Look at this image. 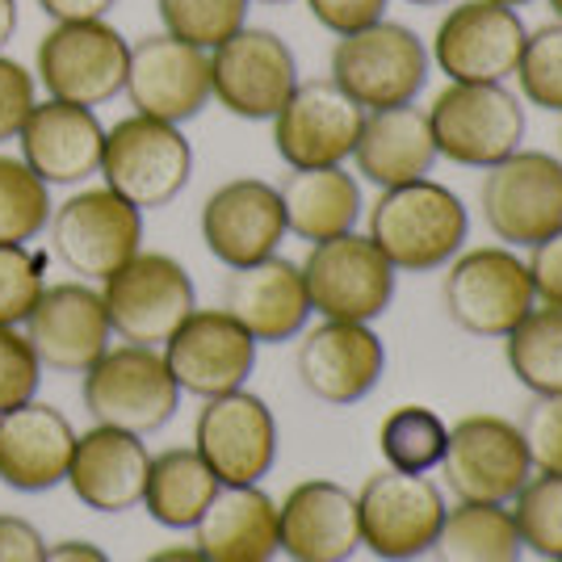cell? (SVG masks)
Wrapping results in <instances>:
<instances>
[{
    "label": "cell",
    "instance_id": "1",
    "mask_svg": "<svg viewBox=\"0 0 562 562\" xmlns=\"http://www.w3.org/2000/svg\"><path fill=\"white\" fill-rule=\"evenodd\" d=\"M467 232L470 214L462 198L428 177L382 189L374 211H370V239L403 273L446 269L449 260L462 252Z\"/></svg>",
    "mask_w": 562,
    "mask_h": 562
},
{
    "label": "cell",
    "instance_id": "2",
    "mask_svg": "<svg viewBox=\"0 0 562 562\" xmlns=\"http://www.w3.org/2000/svg\"><path fill=\"white\" fill-rule=\"evenodd\" d=\"M80 398L93 424H110L135 437L160 432L177 407H181V386L168 374V361L151 345H110L85 370Z\"/></svg>",
    "mask_w": 562,
    "mask_h": 562
},
{
    "label": "cell",
    "instance_id": "3",
    "mask_svg": "<svg viewBox=\"0 0 562 562\" xmlns=\"http://www.w3.org/2000/svg\"><path fill=\"white\" fill-rule=\"evenodd\" d=\"M193 177V147L181 126L147 114H126L105 126L101 186L126 198L139 211H160Z\"/></svg>",
    "mask_w": 562,
    "mask_h": 562
},
{
    "label": "cell",
    "instance_id": "4",
    "mask_svg": "<svg viewBox=\"0 0 562 562\" xmlns=\"http://www.w3.org/2000/svg\"><path fill=\"white\" fill-rule=\"evenodd\" d=\"M50 252L80 281H101L143 252V211L110 186H80L50 211Z\"/></svg>",
    "mask_w": 562,
    "mask_h": 562
},
{
    "label": "cell",
    "instance_id": "5",
    "mask_svg": "<svg viewBox=\"0 0 562 562\" xmlns=\"http://www.w3.org/2000/svg\"><path fill=\"white\" fill-rule=\"evenodd\" d=\"M131 43L105 22H50L34 55V80L50 101L68 105H110L126 89Z\"/></svg>",
    "mask_w": 562,
    "mask_h": 562
},
{
    "label": "cell",
    "instance_id": "6",
    "mask_svg": "<svg viewBox=\"0 0 562 562\" xmlns=\"http://www.w3.org/2000/svg\"><path fill=\"white\" fill-rule=\"evenodd\" d=\"M105 315L117 340L165 349V340L198 306L189 269L168 252H135L117 273L101 281Z\"/></svg>",
    "mask_w": 562,
    "mask_h": 562
},
{
    "label": "cell",
    "instance_id": "7",
    "mask_svg": "<svg viewBox=\"0 0 562 562\" xmlns=\"http://www.w3.org/2000/svg\"><path fill=\"white\" fill-rule=\"evenodd\" d=\"M331 80L361 110L412 105L428 85V50L398 22H374L357 34H345L331 50Z\"/></svg>",
    "mask_w": 562,
    "mask_h": 562
},
{
    "label": "cell",
    "instance_id": "8",
    "mask_svg": "<svg viewBox=\"0 0 562 562\" xmlns=\"http://www.w3.org/2000/svg\"><path fill=\"white\" fill-rule=\"evenodd\" d=\"M446 492L428 474L378 470L357 492L361 546L382 562H412L432 550L446 520Z\"/></svg>",
    "mask_w": 562,
    "mask_h": 562
},
{
    "label": "cell",
    "instance_id": "9",
    "mask_svg": "<svg viewBox=\"0 0 562 562\" xmlns=\"http://www.w3.org/2000/svg\"><path fill=\"white\" fill-rule=\"evenodd\" d=\"M299 269H303L311 311L324 319L370 324L378 315H386V306L395 299L398 269L378 252L370 235L345 232L336 239H319L311 244Z\"/></svg>",
    "mask_w": 562,
    "mask_h": 562
},
{
    "label": "cell",
    "instance_id": "10",
    "mask_svg": "<svg viewBox=\"0 0 562 562\" xmlns=\"http://www.w3.org/2000/svg\"><path fill=\"white\" fill-rule=\"evenodd\" d=\"M437 156L462 168H492L520 151L525 105L504 85H453L437 93L428 110Z\"/></svg>",
    "mask_w": 562,
    "mask_h": 562
},
{
    "label": "cell",
    "instance_id": "11",
    "mask_svg": "<svg viewBox=\"0 0 562 562\" xmlns=\"http://www.w3.org/2000/svg\"><path fill=\"white\" fill-rule=\"evenodd\" d=\"M538 306L529 265L513 248H474L449 265L446 311L470 336L504 340Z\"/></svg>",
    "mask_w": 562,
    "mask_h": 562
},
{
    "label": "cell",
    "instance_id": "12",
    "mask_svg": "<svg viewBox=\"0 0 562 562\" xmlns=\"http://www.w3.org/2000/svg\"><path fill=\"white\" fill-rule=\"evenodd\" d=\"M483 218L508 248H533L562 227V160L550 151H513L487 168Z\"/></svg>",
    "mask_w": 562,
    "mask_h": 562
},
{
    "label": "cell",
    "instance_id": "13",
    "mask_svg": "<svg viewBox=\"0 0 562 562\" xmlns=\"http://www.w3.org/2000/svg\"><path fill=\"white\" fill-rule=\"evenodd\" d=\"M299 85V59L273 30L244 25L211 50V97L235 117L273 122Z\"/></svg>",
    "mask_w": 562,
    "mask_h": 562
},
{
    "label": "cell",
    "instance_id": "14",
    "mask_svg": "<svg viewBox=\"0 0 562 562\" xmlns=\"http://www.w3.org/2000/svg\"><path fill=\"white\" fill-rule=\"evenodd\" d=\"M193 449L214 470L223 487H252L278 462V420L269 403L252 391L202 398L193 424Z\"/></svg>",
    "mask_w": 562,
    "mask_h": 562
},
{
    "label": "cell",
    "instance_id": "15",
    "mask_svg": "<svg viewBox=\"0 0 562 562\" xmlns=\"http://www.w3.org/2000/svg\"><path fill=\"white\" fill-rule=\"evenodd\" d=\"M449 492L467 504H513L533 479V458L525 437L504 416H467L449 428L441 458Z\"/></svg>",
    "mask_w": 562,
    "mask_h": 562
},
{
    "label": "cell",
    "instance_id": "16",
    "mask_svg": "<svg viewBox=\"0 0 562 562\" xmlns=\"http://www.w3.org/2000/svg\"><path fill=\"white\" fill-rule=\"evenodd\" d=\"M366 110L331 76L299 80L273 114V147L290 168L345 165L357 147Z\"/></svg>",
    "mask_w": 562,
    "mask_h": 562
},
{
    "label": "cell",
    "instance_id": "17",
    "mask_svg": "<svg viewBox=\"0 0 562 562\" xmlns=\"http://www.w3.org/2000/svg\"><path fill=\"white\" fill-rule=\"evenodd\" d=\"M525 34L529 30L516 9L492 0H467L453 4L446 22L437 25L432 59L453 85H504L508 76H516Z\"/></svg>",
    "mask_w": 562,
    "mask_h": 562
},
{
    "label": "cell",
    "instance_id": "18",
    "mask_svg": "<svg viewBox=\"0 0 562 562\" xmlns=\"http://www.w3.org/2000/svg\"><path fill=\"white\" fill-rule=\"evenodd\" d=\"M160 352L181 395L198 398L239 391L257 370V340L223 306H193V315L168 336Z\"/></svg>",
    "mask_w": 562,
    "mask_h": 562
},
{
    "label": "cell",
    "instance_id": "19",
    "mask_svg": "<svg viewBox=\"0 0 562 562\" xmlns=\"http://www.w3.org/2000/svg\"><path fill=\"white\" fill-rule=\"evenodd\" d=\"M22 328L43 370H55V374H85L114 345L101 290L80 278L47 285Z\"/></svg>",
    "mask_w": 562,
    "mask_h": 562
},
{
    "label": "cell",
    "instance_id": "20",
    "mask_svg": "<svg viewBox=\"0 0 562 562\" xmlns=\"http://www.w3.org/2000/svg\"><path fill=\"white\" fill-rule=\"evenodd\" d=\"M135 114L181 126L211 105V50L172 34H147L131 47L126 89Z\"/></svg>",
    "mask_w": 562,
    "mask_h": 562
},
{
    "label": "cell",
    "instance_id": "21",
    "mask_svg": "<svg viewBox=\"0 0 562 562\" xmlns=\"http://www.w3.org/2000/svg\"><path fill=\"white\" fill-rule=\"evenodd\" d=\"M285 211L278 186L260 177H235L218 186L202 206V239L211 257L227 269H244L265 257H278L285 239Z\"/></svg>",
    "mask_w": 562,
    "mask_h": 562
},
{
    "label": "cell",
    "instance_id": "22",
    "mask_svg": "<svg viewBox=\"0 0 562 562\" xmlns=\"http://www.w3.org/2000/svg\"><path fill=\"white\" fill-rule=\"evenodd\" d=\"M299 382L328 407L361 403L386 374V345L370 324L324 319L299 345Z\"/></svg>",
    "mask_w": 562,
    "mask_h": 562
},
{
    "label": "cell",
    "instance_id": "23",
    "mask_svg": "<svg viewBox=\"0 0 562 562\" xmlns=\"http://www.w3.org/2000/svg\"><path fill=\"white\" fill-rule=\"evenodd\" d=\"M18 147L30 172L47 186H85L101 172L105 126L89 105L38 101L18 131Z\"/></svg>",
    "mask_w": 562,
    "mask_h": 562
},
{
    "label": "cell",
    "instance_id": "24",
    "mask_svg": "<svg viewBox=\"0 0 562 562\" xmlns=\"http://www.w3.org/2000/svg\"><path fill=\"white\" fill-rule=\"evenodd\" d=\"M278 550L290 562H349L361 550L357 495L331 479H306L278 504Z\"/></svg>",
    "mask_w": 562,
    "mask_h": 562
},
{
    "label": "cell",
    "instance_id": "25",
    "mask_svg": "<svg viewBox=\"0 0 562 562\" xmlns=\"http://www.w3.org/2000/svg\"><path fill=\"white\" fill-rule=\"evenodd\" d=\"M76 428L43 398L0 412V483L13 492L38 495L68 479Z\"/></svg>",
    "mask_w": 562,
    "mask_h": 562
},
{
    "label": "cell",
    "instance_id": "26",
    "mask_svg": "<svg viewBox=\"0 0 562 562\" xmlns=\"http://www.w3.org/2000/svg\"><path fill=\"white\" fill-rule=\"evenodd\" d=\"M147 467H151V453L143 446V437L110 428V424H93L89 432H76L64 483L85 508L114 516L143 504Z\"/></svg>",
    "mask_w": 562,
    "mask_h": 562
},
{
    "label": "cell",
    "instance_id": "27",
    "mask_svg": "<svg viewBox=\"0 0 562 562\" xmlns=\"http://www.w3.org/2000/svg\"><path fill=\"white\" fill-rule=\"evenodd\" d=\"M223 311L257 345H281L303 336L311 319L303 269L285 257H265L257 265L232 269V278L223 285Z\"/></svg>",
    "mask_w": 562,
    "mask_h": 562
},
{
    "label": "cell",
    "instance_id": "28",
    "mask_svg": "<svg viewBox=\"0 0 562 562\" xmlns=\"http://www.w3.org/2000/svg\"><path fill=\"white\" fill-rule=\"evenodd\" d=\"M357 172L378 189H395L407 181H420L437 165L432 126L420 105H391L370 110L361 122V135L352 147Z\"/></svg>",
    "mask_w": 562,
    "mask_h": 562
},
{
    "label": "cell",
    "instance_id": "29",
    "mask_svg": "<svg viewBox=\"0 0 562 562\" xmlns=\"http://www.w3.org/2000/svg\"><path fill=\"white\" fill-rule=\"evenodd\" d=\"M193 546L206 562H273L278 550V499L252 487H218L211 508L193 525Z\"/></svg>",
    "mask_w": 562,
    "mask_h": 562
},
{
    "label": "cell",
    "instance_id": "30",
    "mask_svg": "<svg viewBox=\"0 0 562 562\" xmlns=\"http://www.w3.org/2000/svg\"><path fill=\"white\" fill-rule=\"evenodd\" d=\"M285 232L319 244L345 232H357L361 218V186L345 165L331 168H290V177L278 186Z\"/></svg>",
    "mask_w": 562,
    "mask_h": 562
},
{
    "label": "cell",
    "instance_id": "31",
    "mask_svg": "<svg viewBox=\"0 0 562 562\" xmlns=\"http://www.w3.org/2000/svg\"><path fill=\"white\" fill-rule=\"evenodd\" d=\"M218 479L214 470L202 462V453L193 446H172L165 453H151L147 467V483H143V504L147 516L165 529H193L202 513L211 508V499L218 495Z\"/></svg>",
    "mask_w": 562,
    "mask_h": 562
},
{
    "label": "cell",
    "instance_id": "32",
    "mask_svg": "<svg viewBox=\"0 0 562 562\" xmlns=\"http://www.w3.org/2000/svg\"><path fill=\"white\" fill-rule=\"evenodd\" d=\"M428 554H437V562H520L525 546L508 504L458 499V508H449L441 520V533Z\"/></svg>",
    "mask_w": 562,
    "mask_h": 562
},
{
    "label": "cell",
    "instance_id": "33",
    "mask_svg": "<svg viewBox=\"0 0 562 562\" xmlns=\"http://www.w3.org/2000/svg\"><path fill=\"white\" fill-rule=\"evenodd\" d=\"M508 370L533 395H562V311L533 306L508 336Z\"/></svg>",
    "mask_w": 562,
    "mask_h": 562
},
{
    "label": "cell",
    "instance_id": "34",
    "mask_svg": "<svg viewBox=\"0 0 562 562\" xmlns=\"http://www.w3.org/2000/svg\"><path fill=\"white\" fill-rule=\"evenodd\" d=\"M446 441H449L446 420L432 407H420V403L395 407L382 420V428H378V449H382L386 467L403 470V474H428V470L441 467Z\"/></svg>",
    "mask_w": 562,
    "mask_h": 562
},
{
    "label": "cell",
    "instance_id": "35",
    "mask_svg": "<svg viewBox=\"0 0 562 562\" xmlns=\"http://www.w3.org/2000/svg\"><path fill=\"white\" fill-rule=\"evenodd\" d=\"M50 186L38 181L22 156H0V244H30L50 223Z\"/></svg>",
    "mask_w": 562,
    "mask_h": 562
},
{
    "label": "cell",
    "instance_id": "36",
    "mask_svg": "<svg viewBox=\"0 0 562 562\" xmlns=\"http://www.w3.org/2000/svg\"><path fill=\"white\" fill-rule=\"evenodd\" d=\"M508 508L525 550H533L546 562L562 559V474H533Z\"/></svg>",
    "mask_w": 562,
    "mask_h": 562
},
{
    "label": "cell",
    "instance_id": "37",
    "mask_svg": "<svg viewBox=\"0 0 562 562\" xmlns=\"http://www.w3.org/2000/svg\"><path fill=\"white\" fill-rule=\"evenodd\" d=\"M248 4L252 0H156V13L165 22V34L214 50L248 25Z\"/></svg>",
    "mask_w": 562,
    "mask_h": 562
},
{
    "label": "cell",
    "instance_id": "38",
    "mask_svg": "<svg viewBox=\"0 0 562 562\" xmlns=\"http://www.w3.org/2000/svg\"><path fill=\"white\" fill-rule=\"evenodd\" d=\"M516 80H520V93L529 105L562 114V22H550L533 34H525Z\"/></svg>",
    "mask_w": 562,
    "mask_h": 562
},
{
    "label": "cell",
    "instance_id": "39",
    "mask_svg": "<svg viewBox=\"0 0 562 562\" xmlns=\"http://www.w3.org/2000/svg\"><path fill=\"white\" fill-rule=\"evenodd\" d=\"M47 290V257L30 244H0V324L22 328Z\"/></svg>",
    "mask_w": 562,
    "mask_h": 562
},
{
    "label": "cell",
    "instance_id": "40",
    "mask_svg": "<svg viewBox=\"0 0 562 562\" xmlns=\"http://www.w3.org/2000/svg\"><path fill=\"white\" fill-rule=\"evenodd\" d=\"M38 386H43V361L34 357L25 331L0 324V412L38 398Z\"/></svg>",
    "mask_w": 562,
    "mask_h": 562
},
{
    "label": "cell",
    "instance_id": "41",
    "mask_svg": "<svg viewBox=\"0 0 562 562\" xmlns=\"http://www.w3.org/2000/svg\"><path fill=\"white\" fill-rule=\"evenodd\" d=\"M520 437L533 458V470L562 474V395H538L520 416Z\"/></svg>",
    "mask_w": 562,
    "mask_h": 562
},
{
    "label": "cell",
    "instance_id": "42",
    "mask_svg": "<svg viewBox=\"0 0 562 562\" xmlns=\"http://www.w3.org/2000/svg\"><path fill=\"white\" fill-rule=\"evenodd\" d=\"M38 105V80L22 59L0 50V143L18 139L22 122Z\"/></svg>",
    "mask_w": 562,
    "mask_h": 562
},
{
    "label": "cell",
    "instance_id": "43",
    "mask_svg": "<svg viewBox=\"0 0 562 562\" xmlns=\"http://www.w3.org/2000/svg\"><path fill=\"white\" fill-rule=\"evenodd\" d=\"M306 9H311V18L331 30L336 38H345V34H357V30H366V25H374L386 18V0H306Z\"/></svg>",
    "mask_w": 562,
    "mask_h": 562
},
{
    "label": "cell",
    "instance_id": "44",
    "mask_svg": "<svg viewBox=\"0 0 562 562\" xmlns=\"http://www.w3.org/2000/svg\"><path fill=\"white\" fill-rule=\"evenodd\" d=\"M525 265H529V281H533V299L541 306L562 311V227L533 244Z\"/></svg>",
    "mask_w": 562,
    "mask_h": 562
},
{
    "label": "cell",
    "instance_id": "45",
    "mask_svg": "<svg viewBox=\"0 0 562 562\" xmlns=\"http://www.w3.org/2000/svg\"><path fill=\"white\" fill-rule=\"evenodd\" d=\"M47 538L38 533L34 520L18 513H0V562H43Z\"/></svg>",
    "mask_w": 562,
    "mask_h": 562
},
{
    "label": "cell",
    "instance_id": "46",
    "mask_svg": "<svg viewBox=\"0 0 562 562\" xmlns=\"http://www.w3.org/2000/svg\"><path fill=\"white\" fill-rule=\"evenodd\" d=\"M50 22H101L117 0H34Z\"/></svg>",
    "mask_w": 562,
    "mask_h": 562
},
{
    "label": "cell",
    "instance_id": "47",
    "mask_svg": "<svg viewBox=\"0 0 562 562\" xmlns=\"http://www.w3.org/2000/svg\"><path fill=\"white\" fill-rule=\"evenodd\" d=\"M43 562H114L97 541H85V538H68V541H55L47 546V559Z\"/></svg>",
    "mask_w": 562,
    "mask_h": 562
},
{
    "label": "cell",
    "instance_id": "48",
    "mask_svg": "<svg viewBox=\"0 0 562 562\" xmlns=\"http://www.w3.org/2000/svg\"><path fill=\"white\" fill-rule=\"evenodd\" d=\"M143 562H206V554L198 546H165V550L147 554Z\"/></svg>",
    "mask_w": 562,
    "mask_h": 562
},
{
    "label": "cell",
    "instance_id": "49",
    "mask_svg": "<svg viewBox=\"0 0 562 562\" xmlns=\"http://www.w3.org/2000/svg\"><path fill=\"white\" fill-rule=\"evenodd\" d=\"M18 34V0H0V50Z\"/></svg>",
    "mask_w": 562,
    "mask_h": 562
},
{
    "label": "cell",
    "instance_id": "50",
    "mask_svg": "<svg viewBox=\"0 0 562 562\" xmlns=\"http://www.w3.org/2000/svg\"><path fill=\"white\" fill-rule=\"evenodd\" d=\"M407 4H424L428 9V4H449V0H407Z\"/></svg>",
    "mask_w": 562,
    "mask_h": 562
},
{
    "label": "cell",
    "instance_id": "51",
    "mask_svg": "<svg viewBox=\"0 0 562 562\" xmlns=\"http://www.w3.org/2000/svg\"><path fill=\"white\" fill-rule=\"evenodd\" d=\"M492 4H508V9H516V4H529V0H492Z\"/></svg>",
    "mask_w": 562,
    "mask_h": 562
},
{
    "label": "cell",
    "instance_id": "52",
    "mask_svg": "<svg viewBox=\"0 0 562 562\" xmlns=\"http://www.w3.org/2000/svg\"><path fill=\"white\" fill-rule=\"evenodd\" d=\"M550 9H554V13L562 18V0H550Z\"/></svg>",
    "mask_w": 562,
    "mask_h": 562
},
{
    "label": "cell",
    "instance_id": "53",
    "mask_svg": "<svg viewBox=\"0 0 562 562\" xmlns=\"http://www.w3.org/2000/svg\"><path fill=\"white\" fill-rule=\"evenodd\" d=\"M257 4H290V0H257Z\"/></svg>",
    "mask_w": 562,
    "mask_h": 562
},
{
    "label": "cell",
    "instance_id": "54",
    "mask_svg": "<svg viewBox=\"0 0 562 562\" xmlns=\"http://www.w3.org/2000/svg\"><path fill=\"white\" fill-rule=\"evenodd\" d=\"M554 562H562V559H554Z\"/></svg>",
    "mask_w": 562,
    "mask_h": 562
}]
</instances>
